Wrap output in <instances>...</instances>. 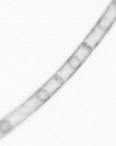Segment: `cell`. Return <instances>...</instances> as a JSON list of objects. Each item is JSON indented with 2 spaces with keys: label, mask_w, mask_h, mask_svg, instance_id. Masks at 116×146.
<instances>
[{
  "label": "cell",
  "mask_w": 116,
  "mask_h": 146,
  "mask_svg": "<svg viewBox=\"0 0 116 146\" xmlns=\"http://www.w3.org/2000/svg\"><path fill=\"white\" fill-rule=\"evenodd\" d=\"M76 70L75 69H73L67 62L65 63V64L57 71V73L56 74L60 76L62 78V80H64V82H65L74 74V72Z\"/></svg>",
  "instance_id": "4"
},
{
  "label": "cell",
  "mask_w": 116,
  "mask_h": 146,
  "mask_svg": "<svg viewBox=\"0 0 116 146\" xmlns=\"http://www.w3.org/2000/svg\"><path fill=\"white\" fill-rule=\"evenodd\" d=\"M92 49H93V48L90 47L88 44L83 42L81 44V46L78 48V49L75 52L73 56L78 58L82 62H83L86 59L87 57L89 56Z\"/></svg>",
  "instance_id": "3"
},
{
  "label": "cell",
  "mask_w": 116,
  "mask_h": 146,
  "mask_svg": "<svg viewBox=\"0 0 116 146\" xmlns=\"http://www.w3.org/2000/svg\"><path fill=\"white\" fill-rule=\"evenodd\" d=\"M106 33V31L103 30L102 29H101L97 24L96 27H95V28L89 33V35L87 36V38L84 40V42L88 44L92 48H95L96 46V45L102 40V38H103V36L105 35Z\"/></svg>",
  "instance_id": "2"
},
{
  "label": "cell",
  "mask_w": 116,
  "mask_h": 146,
  "mask_svg": "<svg viewBox=\"0 0 116 146\" xmlns=\"http://www.w3.org/2000/svg\"><path fill=\"white\" fill-rule=\"evenodd\" d=\"M116 19V1L111 4L100 19L98 25L103 30L107 31Z\"/></svg>",
  "instance_id": "1"
}]
</instances>
